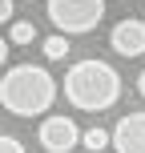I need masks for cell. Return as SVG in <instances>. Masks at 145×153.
<instances>
[{"mask_svg": "<svg viewBox=\"0 0 145 153\" xmlns=\"http://www.w3.org/2000/svg\"><path fill=\"white\" fill-rule=\"evenodd\" d=\"M57 101V81L45 65H12L0 76V105L12 117H45Z\"/></svg>", "mask_w": 145, "mask_h": 153, "instance_id": "cell-1", "label": "cell"}, {"mask_svg": "<svg viewBox=\"0 0 145 153\" xmlns=\"http://www.w3.org/2000/svg\"><path fill=\"white\" fill-rule=\"evenodd\" d=\"M65 97L81 113H105L121 101V73L109 61H97V56L77 61L65 73Z\"/></svg>", "mask_w": 145, "mask_h": 153, "instance_id": "cell-2", "label": "cell"}, {"mask_svg": "<svg viewBox=\"0 0 145 153\" xmlns=\"http://www.w3.org/2000/svg\"><path fill=\"white\" fill-rule=\"evenodd\" d=\"M45 8H48V20L61 36L93 32L105 20V0H45Z\"/></svg>", "mask_w": 145, "mask_h": 153, "instance_id": "cell-3", "label": "cell"}, {"mask_svg": "<svg viewBox=\"0 0 145 153\" xmlns=\"http://www.w3.org/2000/svg\"><path fill=\"white\" fill-rule=\"evenodd\" d=\"M36 137H40L45 153H73L81 145V129L73 125V117H45Z\"/></svg>", "mask_w": 145, "mask_h": 153, "instance_id": "cell-4", "label": "cell"}, {"mask_svg": "<svg viewBox=\"0 0 145 153\" xmlns=\"http://www.w3.org/2000/svg\"><path fill=\"white\" fill-rule=\"evenodd\" d=\"M109 45H113V53L125 56V61L145 56V20H117V28L109 32Z\"/></svg>", "mask_w": 145, "mask_h": 153, "instance_id": "cell-5", "label": "cell"}, {"mask_svg": "<svg viewBox=\"0 0 145 153\" xmlns=\"http://www.w3.org/2000/svg\"><path fill=\"white\" fill-rule=\"evenodd\" d=\"M113 149L117 153H145V113H129L113 125Z\"/></svg>", "mask_w": 145, "mask_h": 153, "instance_id": "cell-6", "label": "cell"}, {"mask_svg": "<svg viewBox=\"0 0 145 153\" xmlns=\"http://www.w3.org/2000/svg\"><path fill=\"white\" fill-rule=\"evenodd\" d=\"M36 40V24L32 20H12L8 24V45H32Z\"/></svg>", "mask_w": 145, "mask_h": 153, "instance_id": "cell-7", "label": "cell"}, {"mask_svg": "<svg viewBox=\"0 0 145 153\" xmlns=\"http://www.w3.org/2000/svg\"><path fill=\"white\" fill-rule=\"evenodd\" d=\"M81 145H85V149H93V153H101L105 145H113V133H105L101 125H93V129H85V133H81Z\"/></svg>", "mask_w": 145, "mask_h": 153, "instance_id": "cell-8", "label": "cell"}, {"mask_svg": "<svg viewBox=\"0 0 145 153\" xmlns=\"http://www.w3.org/2000/svg\"><path fill=\"white\" fill-rule=\"evenodd\" d=\"M69 53H73V48H69V36H61V32L45 40V56H48V61H65Z\"/></svg>", "mask_w": 145, "mask_h": 153, "instance_id": "cell-9", "label": "cell"}, {"mask_svg": "<svg viewBox=\"0 0 145 153\" xmlns=\"http://www.w3.org/2000/svg\"><path fill=\"white\" fill-rule=\"evenodd\" d=\"M0 153H24V145L16 137H8V133H0Z\"/></svg>", "mask_w": 145, "mask_h": 153, "instance_id": "cell-10", "label": "cell"}, {"mask_svg": "<svg viewBox=\"0 0 145 153\" xmlns=\"http://www.w3.org/2000/svg\"><path fill=\"white\" fill-rule=\"evenodd\" d=\"M16 20V4L12 0H0V24H12Z\"/></svg>", "mask_w": 145, "mask_h": 153, "instance_id": "cell-11", "label": "cell"}, {"mask_svg": "<svg viewBox=\"0 0 145 153\" xmlns=\"http://www.w3.org/2000/svg\"><path fill=\"white\" fill-rule=\"evenodd\" d=\"M8 53H12V45H8V36H0V69L8 65Z\"/></svg>", "mask_w": 145, "mask_h": 153, "instance_id": "cell-12", "label": "cell"}, {"mask_svg": "<svg viewBox=\"0 0 145 153\" xmlns=\"http://www.w3.org/2000/svg\"><path fill=\"white\" fill-rule=\"evenodd\" d=\"M137 93L145 97V69H141V76H137Z\"/></svg>", "mask_w": 145, "mask_h": 153, "instance_id": "cell-13", "label": "cell"}, {"mask_svg": "<svg viewBox=\"0 0 145 153\" xmlns=\"http://www.w3.org/2000/svg\"><path fill=\"white\" fill-rule=\"evenodd\" d=\"M28 4H32V0H28Z\"/></svg>", "mask_w": 145, "mask_h": 153, "instance_id": "cell-14", "label": "cell"}]
</instances>
